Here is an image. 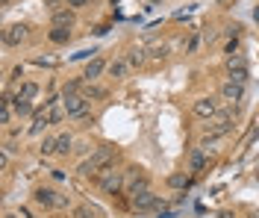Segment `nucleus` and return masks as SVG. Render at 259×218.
<instances>
[{
  "mask_svg": "<svg viewBox=\"0 0 259 218\" xmlns=\"http://www.w3.org/2000/svg\"><path fill=\"white\" fill-rule=\"evenodd\" d=\"M112 159H115L112 148H97V151L80 165V174H85V177H92V174H95V177H100L106 168H112Z\"/></svg>",
  "mask_w": 259,
  "mask_h": 218,
  "instance_id": "nucleus-1",
  "label": "nucleus"
},
{
  "mask_svg": "<svg viewBox=\"0 0 259 218\" xmlns=\"http://www.w3.org/2000/svg\"><path fill=\"white\" fill-rule=\"evenodd\" d=\"M230 130H233V115H230V112H218V115H215V121H212V124H206V133H203L200 148H203V151H209L212 142H215V139H221V136H227Z\"/></svg>",
  "mask_w": 259,
  "mask_h": 218,
  "instance_id": "nucleus-2",
  "label": "nucleus"
},
{
  "mask_svg": "<svg viewBox=\"0 0 259 218\" xmlns=\"http://www.w3.org/2000/svg\"><path fill=\"white\" fill-rule=\"evenodd\" d=\"M147 189H150L147 174H142L139 168H127V171H124V192H127L130 198H133V195H142Z\"/></svg>",
  "mask_w": 259,
  "mask_h": 218,
  "instance_id": "nucleus-3",
  "label": "nucleus"
},
{
  "mask_svg": "<svg viewBox=\"0 0 259 218\" xmlns=\"http://www.w3.org/2000/svg\"><path fill=\"white\" fill-rule=\"evenodd\" d=\"M227 77L233 80V83H247V62H244L242 53H233V56H227Z\"/></svg>",
  "mask_w": 259,
  "mask_h": 218,
  "instance_id": "nucleus-4",
  "label": "nucleus"
},
{
  "mask_svg": "<svg viewBox=\"0 0 259 218\" xmlns=\"http://www.w3.org/2000/svg\"><path fill=\"white\" fill-rule=\"evenodd\" d=\"M100 189H103L106 195H118V192L124 189V171L106 168V171L100 174Z\"/></svg>",
  "mask_w": 259,
  "mask_h": 218,
  "instance_id": "nucleus-5",
  "label": "nucleus"
},
{
  "mask_svg": "<svg viewBox=\"0 0 259 218\" xmlns=\"http://www.w3.org/2000/svg\"><path fill=\"white\" fill-rule=\"evenodd\" d=\"M62 106H65V115L68 118H77L80 112L89 109V98L82 92H77V95H62Z\"/></svg>",
  "mask_w": 259,
  "mask_h": 218,
  "instance_id": "nucleus-6",
  "label": "nucleus"
},
{
  "mask_svg": "<svg viewBox=\"0 0 259 218\" xmlns=\"http://www.w3.org/2000/svg\"><path fill=\"white\" fill-rule=\"evenodd\" d=\"M130 203H133V209H136V212H150V209H156V206H159V198L147 189V192H142V195H133Z\"/></svg>",
  "mask_w": 259,
  "mask_h": 218,
  "instance_id": "nucleus-7",
  "label": "nucleus"
},
{
  "mask_svg": "<svg viewBox=\"0 0 259 218\" xmlns=\"http://www.w3.org/2000/svg\"><path fill=\"white\" fill-rule=\"evenodd\" d=\"M24 38H27V27H24V24H9V27L3 30V45H6V48H18Z\"/></svg>",
  "mask_w": 259,
  "mask_h": 218,
  "instance_id": "nucleus-8",
  "label": "nucleus"
},
{
  "mask_svg": "<svg viewBox=\"0 0 259 218\" xmlns=\"http://www.w3.org/2000/svg\"><path fill=\"white\" fill-rule=\"evenodd\" d=\"M192 112L197 118H206V121H209V118L218 115V103L212 101V98H197V101H194V106H192Z\"/></svg>",
  "mask_w": 259,
  "mask_h": 218,
  "instance_id": "nucleus-9",
  "label": "nucleus"
},
{
  "mask_svg": "<svg viewBox=\"0 0 259 218\" xmlns=\"http://www.w3.org/2000/svg\"><path fill=\"white\" fill-rule=\"evenodd\" d=\"M221 98H224L227 103H242V101H244V85H242V83H233V80H227V83L221 85Z\"/></svg>",
  "mask_w": 259,
  "mask_h": 218,
  "instance_id": "nucleus-10",
  "label": "nucleus"
},
{
  "mask_svg": "<svg viewBox=\"0 0 259 218\" xmlns=\"http://www.w3.org/2000/svg\"><path fill=\"white\" fill-rule=\"evenodd\" d=\"M50 24H53V27L71 30V27H74V9H56V12L50 15Z\"/></svg>",
  "mask_w": 259,
  "mask_h": 218,
  "instance_id": "nucleus-11",
  "label": "nucleus"
},
{
  "mask_svg": "<svg viewBox=\"0 0 259 218\" xmlns=\"http://www.w3.org/2000/svg\"><path fill=\"white\" fill-rule=\"evenodd\" d=\"M45 127H50L48 109H35V112H32V124H30V136H38Z\"/></svg>",
  "mask_w": 259,
  "mask_h": 218,
  "instance_id": "nucleus-12",
  "label": "nucleus"
},
{
  "mask_svg": "<svg viewBox=\"0 0 259 218\" xmlns=\"http://www.w3.org/2000/svg\"><path fill=\"white\" fill-rule=\"evenodd\" d=\"M106 68H109V65H106V62H103L100 56H95V59H89V65H85V74H82V77H85V80L92 83V80H97V77H100V74H103Z\"/></svg>",
  "mask_w": 259,
  "mask_h": 218,
  "instance_id": "nucleus-13",
  "label": "nucleus"
},
{
  "mask_svg": "<svg viewBox=\"0 0 259 218\" xmlns=\"http://www.w3.org/2000/svg\"><path fill=\"white\" fill-rule=\"evenodd\" d=\"M203 168H206V151H203V148H194V151L189 153V171L197 174V171H203Z\"/></svg>",
  "mask_w": 259,
  "mask_h": 218,
  "instance_id": "nucleus-14",
  "label": "nucleus"
},
{
  "mask_svg": "<svg viewBox=\"0 0 259 218\" xmlns=\"http://www.w3.org/2000/svg\"><path fill=\"white\" fill-rule=\"evenodd\" d=\"M56 195H59V192H53V189H45V186H41V189H35L32 198H35L38 206H56Z\"/></svg>",
  "mask_w": 259,
  "mask_h": 218,
  "instance_id": "nucleus-15",
  "label": "nucleus"
},
{
  "mask_svg": "<svg viewBox=\"0 0 259 218\" xmlns=\"http://www.w3.org/2000/svg\"><path fill=\"white\" fill-rule=\"evenodd\" d=\"M106 71L112 74L115 80H124V77H127V74H130V62H127V56H124V59H112V62H109V68H106Z\"/></svg>",
  "mask_w": 259,
  "mask_h": 218,
  "instance_id": "nucleus-16",
  "label": "nucleus"
},
{
  "mask_svg": "<svg viewBox=\"0 0 259 218\" xmlns=\"http://www.w3.org/2000/svg\"><path fill=\"white\" fill-rule=\"evenodd\" d=\"M192 183H194L192 174H183V171L168 177V186H171V189H183V192H186V189H192Z\"/></svg>",
  "mask_w": 259,
  "mask_h": 218,
  "instance_id": "nucleus-17",
  "label": "nucleus"
},
{
  "mask_svg": "<svg viewBox=\"0 0 259 218\" xmlns=\"http://www.w3.org/2000/svg\"><path fill=\"white\" fill-rule=\"evenodd\" d=\"M127 62H130V68H142L147 62V51L145 48H133V51L127 53Z\"/></svg>",
  "mask_w": 259,
  "mask_h": 218,
  "instance_id": "nucleus-18",
  "label": "nucleus"
},
{
  "mask_svg": "<svg viewBox=\"0 0 259 218\" xmlns=\"http://www.w3.org/2000/svg\"><path fill=\"white\" fill-rule=\"evenodd\" d=\"M12 115H15V106H12V98L6 95V98L0 101V124H9Z\"/></svg>",
  "mask_w": 259,
  "mask_h": 218,
  "instance_id": "nucleus-19",
  "label": "nucleus"
},
{
  "mask_svg": "<svg viewBox=\"0 0 259 218\" xmlns=\"http://www.w3.org/2000/svg\"><path fill=\"white\" fill-rule=\"evenodd\" d=\"M71 145H74L71 133H59L56 136V153H59V156H68V153H71Z\"/></svg>",
  "mask_w": 259,
  "mask_h": 218,
  "instance_id": "nucleus-20",
  "label": "nucleus"
},
{
  "mask_svg": "<svg viewBox=\"0 0 259 218\" xmlns=\"http://www.w3.org/2000/svg\"><path fill=\"white\" fill-rule=\"evenodd\" d=\"M74 215L77 218H95V215H100V206H95V203H80V206L74 209Z\"/></svg>",
  "mask_w": 259,
  "mask_h": 218,
  "instance_id": "nucleus-21",
  "label": "nucleus"
},
{
  "mask_svg": "<svg viewBox=\"0 0 259 218\" xmlns=\"http://www.w3.org/2000/svg\"><path fill=\"white\" fill-rule=\"evenodd\" d=\"M18 98H24V101H35V98H38V85L35 83H21Z\"/></svg>",
  "mask_w": 259,
  "mask_h": 218,
  "instance_id": "nucleus-22",
  "label": "nucleus"
},
{
  "mask_svg": "<svg viewBox=\"0 0 259 218\" xmlns=\"http://www.w3.org/2000/svg\"><path fill=\"white\" fill-rule=\"evenodd\" d=\"M68 38H71V30H65V27H53L50 30V41L53 45H65Z\"/></svg>",
  "mask_w": 259,
  "mask_h": 218,
  "instance_id": "nucleus-23",
  "label": "nucleus"
},
{
  "mask_svg": "<svg viewBox=\"0 0 259 218\" xmlns=\"http://www.w3.org/2000/svg\"><path fill=\"white\" fill-rule=\"evenodd\" d=\"M12 106H15V115H30L32 112V103L30 101H24V98H12Z\"/></svg>",
  "mask_w": 259,
  "mask_h": 218,
  "instance_id": "nucleus-24",
  "label": "nucleus"
},
{
  "mask_svg": "<svg viewBox=\"0 0 259 218\" xmlns=\"http://www.w3.org/2000/svg\"><path fill=\"white\" fill-rule=\"evenodd\" d=\"M82 95H85L89 101H92V98L97 101V98H106V89H100V85H92V83H89V85H85V92H82Z\"/></svg>",
  "mask_w": 259,
  "mask_h": 218,
  "instance_id": "nucleus-25",
  "label": "nucleus"
},
{
  "mask_svg": "<svg viewBox=\"0 0 259 218\" xmlns=\"http://www.w3.org/2000/svg\"><path fill=\"white\" fill-rule=\"evenodd\" d=\"M38 151H41V156H50V153H56V139H53V136H48V139L41 142V148H38Z\"/></svg>",
  "mask_w": 259,
  "mask_h": 218,
  "instance_id": "nucleus-26",
  "label": "nucleus"
},
{
  "mask_svg": "<svg viewBox=\"0 0 259 218\" xmlns=\"http://www.w3.org/2000/svg\"><path fill=\"white\" fill-rule=\"evenodd\" d=\"M165 53H168V45H153L147 56H150V59H165Z\"/></svg>",
  "mask_w": 259,
  "mask_h": 218,
  "instance_id": "nucleus-27",
  "label": "nucleus"
},
{
  "mask_svg": "<svg viewBox=\"0 0 259 218\" xmlns=\"http://www.w3.org/2000/svg\"><path fill=\"white\" fill-rule=\"evenodd\" d=\"M233 53H239V38H233V41H227V56H233Z\"/></svg>",
  "mask_w": 259,
  "mask_h": 218,
  "instance_id": "nucleus-28",
  "label": "nucleus"
},
{
  "mask_svg": "<svg viewBox=\"0 0 259 218\" xmlns=\"http://www.w3.org/2000/svg\"><path fill=\"white\" fill-rule=\"evenodd\" d=\"M35 65H48V68H53V65H56V59H45V56H35Z\"/></svg>",
  "mask_w": 259,
  "mask_h": 218,
  "instance_id": "nucleus-29",
  "label": "nucleus"
},
{
  "mask_svg": "<svg viewBox=\"0 0 259 218\" xmlns=\"http://www.w3.org/2000/svg\"><path fill=\"white\" fill-rule=\"evenodd\" d=\"M56 209H68V198L65 195H56Z\"/></svg>",
  "mask_w": 259,
  "mask_h": 218,
  "instance_id": "nucleus-30",
  "label": "nucleus"
},
{
  "mask_svg": "<svg viewBox=\"0 0 259 218\" xmlns=\"http://www.w3.org/2000/svg\"><path fill=\"white\" fill-rule=\"evenodd\" d=\"M0 168H3V171L9 168V151H3V153H0Z\"/></svg>",
  "mask_w": 259,
  "mask_h": 218,
  "instance_id": "nucleus-31",
  "label": "nucleus"
},
{
  "mask_svg": "<svg viewBox=\"0 0 259 218\" xmlns=\"http://www.w3.org/2000/svg\"><path fill=\"white\" fill-rule=\"evenodd\" d=\"M85 3H89V0H68V6H71V9H80V6H85Z\"/></svg>",
  "mask_w": 259,
  "mask_h": 218,
  "instance_id": "nucleus-32",
  "label": "nucleus"
},
{
  "mask_svg": "<svg viewBox=\"0 0 259 218\" xmlns=\"http://www.w3.org/2000/svg\"><path fill=\"white\" fill-rule=\"evenodd\" d=\"M18 77H24V65H18L15 71H12V77H9V80H18Z\"/></svg>",
  "mask_w": 259,
  "mask_h": 218,
  "instance_id": "nucleus-33",
  "label": "nucleus"
},
{
  "mask_svg": "<svg viewBox=\"0 0 259 218\" xmlns=\"http://www.w3.org/2000/svg\"><path fill=\"white\" fill-rule=\"evenodd\" d=\"M218 218H236V215H233L230 209H221V212H218Z\"/></svg>",
  "mask_w": 259,
  "mask_h": 218,
  "instance_id": "nucleus-34",
  "label": "nucleus"
},
{
  "mask_svg": "<svg viewBox=\"0 0 259 218\" xmlns=\"http://www.w3.org/2000/svg\"><path fill=\"white\" fill-rule=\"evenodd\" d=\"M253 18H256V21H259V9H253Z\"/></svg>",
  "mask_w": 259,
  "mask_h": 218,
  "instance_id": "nucleus-35",
  "label": "nucleus"
},
{
  "mask_svg": "<svg viewBox=\"0 0 259 218\" xmlns=\"http://www.w3.org/2000/svg\"><path fill=\"white\" fill-rule=\"evenodd\" d=\"M0 3H3V9H6V3H9V0H0Z\"/></svg>",
  "mask_w": 259,
  "mask_h": 218,
  "instance_id": "nucleus-36",
  "label": "nucleus"
},
{
  "mask_svg": "<svg viewBox=\"0 0 259 218\" xmlns=\"http://www.w3.org/2000/svg\"><path fill=\"white\" fill-rule=\"evenodd\" d=\"M6 218H15V215H12V212H6Z\"/></svg>",
  "mask_w": 259,
  "mask_h": 218,
  "instance_id": "nucleus-37",
  "label": "nucleus"
},
{
  "mask_svg": "<svg viewBox=\"0 0 259 218\" xmlns=\"http://www.w3.org/2000/svg\"><path fill=\"white\" fill-rule=\"evenodd\" d=\"M147 3H150V0H147Z\"/></svg>",
  "mask_w": 259,
  "mask_h": 218,
  "instance_id": "nucleus-38",
  "label": "nucleus"
}]
</instances>
